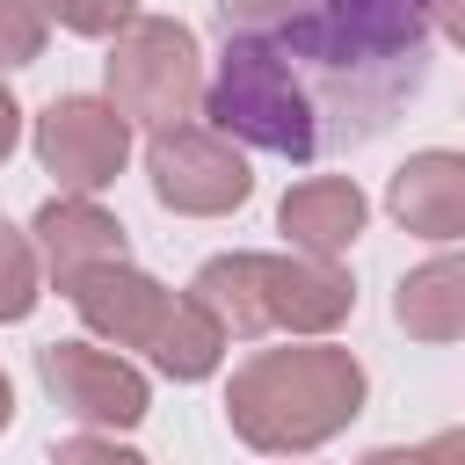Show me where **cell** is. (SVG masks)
Masks as SVG:
<instances>
[{"mask_svg": "<svg viewBox=\"0 0 465 465\" xmlns=\"http://www.w3.org/2000/svg\"><path fill=\"white\" fill-rule=\"evenodd\" d=\"M429 29V0H218L203 109L276 160L356 153L421 94Z\"/></svg>", "mask_w": 465, "mask_h": 465, "instance_id": "1", "label": "cell"}, {"mask_svg": "<svg viewBox=\"0 0 465 465\" xmlns=\"http://www.w3.org/2000/svg\"><path fill=\"white\" fill-rule=\"evenodd\" d=\"M356 414H363V363L327 334L298 349H262L225 385V421L262 458H305L334 443Z\"/></svg>", "mask_w": 465, "mask_h": 465, "instance_id": "2", "label": "cell"}, {"mask_svg": "<svg viewBox=\"0 0 465 465\" xmlns=\"http://www.w3.org/2000/svg\"><path fill=\"white\" fill-rule=\"evenodd\" d=\"M189 298L225 327V341L254 334H334L356 312V283L341 262L312 254H211Z\"/></svg>", "mask_w": 465, "mask_h": 465, "instance_id": "3", "label": "cell"}, {"mask_svg": "<svg viewBox=\"0 0 465 465\" xmlns=\"http://www.w3.org/2000/svg\"><path fill=\"white\" fill-rule=\"evenodd\" d=\"M65 298H73L87 334H102L109 349H145L174 385H196V378H211L225 363V327L189 291H167V283H153L131 262L87 269Z\"/></svg>", "mask_w": 465, "mask_h": 465, "instance_id": "4", "label": "cell"}, {"mask_svg": "<svg viewBox=\"0 0 465 465\" xmlns=\"http://www.w3.org/2000/svg\"><path fill=\"white\" fill-rule=\"evenodd\" d=\"M102 80H109V102L124 124H145V131H167V124H189L203 109V51H196V29L174 22V15H138L116 29L109 58H102Z\"/></svg>", "mask_w": 465, "mask_h": 465, "instance_id": "5", "label": "cell"}, {"mask_svg": "<svg viewBox=\"0 0 465 465\" xmlns=\"http://www.w3.org/2000/svg\"><path fill=\"white\" fill-rule=\"evenodd\" d=\"M145 182L153 196L174 211V218H225L254 196V174H247V153L225 138V131H203V124H167L153 131L145 145Z\"/></svg>", "mask_w": 465, "mask_h": 465, "instance_id": "6", "label": "cell"}, {"mask_svg": "<svg viewBox=\"0 0 465 465\" xmlns=\"http://www.w3.org/2000/svg\"><path fill=\"white\" fill-rule=\"evenodd\" d=\"M36 160L44 174L65 189V196H94L124 174L131 160V124L116 116V102H94V94H58L44 102L36 116Z\"/></svg>", "mask_w": 465, "mask_h": 465, "instance_id": "7", "label": "cell"}, {"mask_svg": "<svg viewBox=\"0 0 465 465\" xmlns=\"http://www.w3.org/2000/svg\"><path fill=\"white\" fill-rule=\"evenodd\" d=\"M36 371H44V392L87 421V429H138L153 414V392H145V371L94 349V341H44L36 349Z\"/></svg>", "mask_w": 465, "mask_h": 465, "instance_id": "8", "label": "cell"}, {"mask_svg": "<svg viewBox=\"0 0 465 465\" xmlns=\"http://www.w3.org/2000/svg\"><path fill=\"white\" fill-rule=\"evenodd\" d=\"M29 240H36V262L58 291H73L87 269H109V262H131L124 247V225L94 203V196H51L36 218H29Z\"/></svg>", "mask_w": 465, "mask_h": 465, "instance_id": "9", "label": "cell"}, {"mask_svg": "<svg viewBox=\"0 0 465 465\" xmlns=\"http://www.w3.org/2000/svg\"><path fill=\"white\" fill-rule=\"evenodd\" d=\"M385 211L414 232V240H465V153H414L392 182H385Z\"/></svg>", "mask_w": 465, "mask_h": 465, "instance_id": "10", "label": "cell"}, {"mask_svg": "<svg viewBox=\"0 0 465 465\" xmlns=\"http://www.w3.org/2000/svg\"><path fill=\"white\" fill-rule=\"evenodd\" d=\"M363 218H371V203L349 174H312L276 203V232H291V247L312 254V262H341L356 247Z\"/></svg>", "mask_w": 465, "mask_h": 465, "instance_id": "11", "label": "cell"}, {"mask_svg": "<svg viewBox=\"0 0 465 465\" xmlns=\"http://www.w3.org/2000/svg\"><path fill=\"white\" fill-rule=\"evenodd\" d=\"M392 320L407 341H465V254H436L400 276Z\"/></svg>", "mask_w": 465, "mask_h": 465, "instance_id": "12", "label": "cell"}, {"mask_svg": "<svg viewBox=\"0 0 465 465\" xmlns=\"http://www.w3.org/2000/svg\"><path fill=\"white\" fill-rule=\"evenodd\" d=\"M36 283H44L36 240L0 218V320H29V312H36Z\"/></svg>", "mask_w": 465, "mask_h": 465, "instance_id": "13", "label": "cell"}, {"mask_svg": "<svg viewBox=\"0 0 465 465\" xmlns=\"http://www.w3.org/2000/svg\"><path fill=\"white\" fill-rule=\"evenodd\" d=\"M44 29H51L44 0H0V73H7V65H36Z\"/></svg>", "mask_w": 465, "mask_h": 465, "instance_id": "14", "label": "cell"}, {"mask_svg": "<svg viewBox=\"0 0 465 465\" xmlns=\"http://www.w3.org/2000/svg\"><path fill=\"white\" fill-rule=\"evenodd\" d=\"M44 15L73 36H116L124 22H138V0H44Z\"/></svg>", "mask_w": 465, "mask_h": 465, "instance_id": "15", "label": "cell"}, {"mask_svg": "<svg viewBox=\"0 0 465 465\" xmlns=\"http://www.w3.org/2000/svg\"><path fill=\"white\" fill-rule=\"evenodd\" d=\"M51 465H145V458L131 443H116V436H65L51 450Z\"/></svg>", "mask_w": 465, "mask_h": 465, "instance_id": "16", "label": "cell"}, {"mask_svg": "<svg viewBox=\"0 0 465 465\" xmlns=\"http://www.w3.org/2000/svg\"><path fill=\"white\" fill-rule=\"evenodd\" d=\"M414 465H465V429H436V436L414 450Z\"/></svg>", "mask_w": 465, "mask_h": 465, "instance_id": "17", "label": "cell"}, {"mask_svg": "<svg viewBox=\"0 0 465 465\" xmlns=\"http://www.w3.org/2000/svg\"><path fill=\"white\" fill-rule=\"evenodd\" d=\"M15 145H22V102H15V94H7V80H0V160H7Z\"/></svg>", "mask_w": 465, "mask_h": 465, "instance_id": "18", "label": "cell"}, {"mask_svg": "<svg viewBox=\"0 0 465 465\" xmlns=\"http://www.w3.org/2000/svg\"><path fill=\"white\" fill-rule=\"evenodd\" d=\"M429 22H436L450 44H465V0H429Z\"/></svg>", "mask_w": 465, "mask_h": 465, "instance_id": "19", "label": "cell"}, {"mask_svg": "<svg viewBox=\"0 0 465 465\" xmlns=\"http://www.w3.org/2000/svg\"><path fill=\"white\" fill-rule=\"evenodd\" d=\"M356 465H414V450H400V443H385V450H363Z\"/></svg>", "mask_w": 465, "mask_h": 465, "instance_id": "20", "label": "cell"}, {"mask_svg": "<svg viewBox=\"0 0 465 465\" xmlns=\"http://www.w3.org/2000/svg\"><path fill=\"white\" fill-rule=\"evenodd\" d=\"M15 421V385H7V371H0V429Z\"/></svg>", "mask_w": 465, "mask_h": 465, "instance_id": "21", "label": "cell"}]
</instances>
